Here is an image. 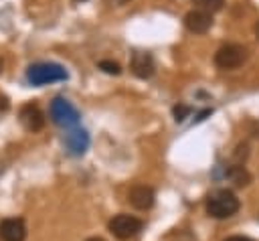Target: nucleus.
<instances>
[{
  "label": "nucleus",
  "instance_id": "obj_1",
  "mask_svg": "<svg viewBox=\"0 0 259 241\" xmlns=\"http://www.w3.org/2000/svg\"><path fill=\"white\" fill-rule=\"evenodd\" d=\"M204 209H206V215L212 217V219H229V217L239 213L241 203H239V198L233 190L217 188L206 196Z\"/></svg>",
  "mask_w": 259,
  "mask_h": 241
},
{
  "label": "nucleus",
  "instance_id": "obj_2",
  "mask_svg": "<svg viewBox=\"0 0 259 241\" xmlns=\"http://www.w3.org/2000/svg\"><path fill=\"white\" fill-rule=\"evenodd\" d=\"M69 73L59 63H34L26 69V81L34 87H42L57 81H67Z\"/></svg>",
  "mask_w": 259,
  "mask_h": 241
},
{
  "label": "nucleus",
  "instance_id": "obj_3",
  "mask_svg": "<svg viewBox=\"0 0 259 241\" xmlns=\"http://www.w3.org/2000/svg\"><path fill=\"white\" fill-rule=\"evenodd\" d=\"M49 115H51V119H53L59 128H65V130L77 128V124H79V119H81L77 107H75L69 99H65V97H55V99L51 101Z\"/></svg>",
  "mask_w": 259,
  "mask_h": 241
},
{
  "label": "nucleus",
  "instance_id": "obj_4",
  "mask_svg": "<svg viewBox=\"0 0 259 241\" xmlns=\"http://www.w3.org/2000/svg\"><path fill=\"white\" fill-rule=\"evenodd\" d=\"M249 53L243 45H237V43H229V45H223L217 53H214V65L223 71H231V69H237L241 67L245 61H247Z\"/></svg>",
  "mask_w": 259,
  "mask_h": 241
},
{
  "label": "nucleus",
  "instance_id": "obj_5",
  "mask_svg": "<svg viewBox=\"0 0 259 241\" xmlns=\"http://www.w3.org/2000/svg\"><path fill=\"white\" fill-rule=\"evenodd\" d=\"M107 229L113 237L117 239H130V237H136L142 229H144V221L134 217V215H127V213H119L115 215L113 219H109L107 223Z\"/></svg>",
  "mask_w": 259,
  "mask_h": 241
},
{
  "label": "nucleus",
  "instance_id": "obj_6",
  "mask_svg": "<svg viewBox=\"0 0 259 241\" xmlns=\"http://www.w3.org/2000/svg\"><path fill=\"white\" fill-rule=\"evenodd\" d=\"M26 223L22 217H6L0 221V241H24Z\"/></svg>",
  "mask_w": 259,
  "mask_h": 241
},
{
  "label": "nucleus",
  "instance_id": "obj_7",
  "mask_svg": "<svg viewBox=\"0 0 259 241\" xmlns=\"http://www.w3.org/2000/svg\"><path fill=\"white\" fill-rule=\"evenodd\" d=\"M18 119L28 132H38L45 128V113L36 103H24L18 111Z\"/></svg>",
  "mask_w": 259,
  "mask_h": 241
},
{
  "label": "nucleus",
  "instance_id": "obj_8",
  "mask_svg": "<svg viewBox=\"0 0 259 241\" xmlns=\"http://www.w3.org/2000/svg\"><path fill=\"white\" fill-rule=\"evenodd\" d=\"M127 200H130V205H132L134 209H138V211H148V209L154 207L156 192H154V188L148 186V184H136V186L130 188Z\"/></svg>",
  "mask_w": 259,
  "mask_h": 241
},
{
  "label": "nucleus",
  "instance_id": "obj_9",
  "mask_svg": "<svg viewBox=\"0 0 259 241\" xmlns=\"http://www.w3.org/2000/svg\"><path fill=\"white\" fill-rule=\"evenodd\" d=\"M89 142H91L89 134L81 128L67 130V134H65V148L71 156H83L89 148Z\"/></svg>",
  "mask_w": 259,
  "mask_h": 241
},
{
  "label": "nucleus",
  "instance_id": "obj_10",
  "mask_svg": "<svg viewBox=\"0 0 259 241\" xmlns=\"http://www.w3.org/2000/svg\"><path fill=\"white\" fill-rule=\"evenodd\" d=\"M130 69L136 77L140 79H150L156 71V63H154V57L146 51H136L132 53V63H130Z\"/></svg>",
  "mask_w": 259,
  "mask_h": 241
},
{
  "label": "nucleus",
  "instance_id": "obj_11",
  "mask_svg": "<svg viewBox=\"0 0 259 241\" xmlns=\"http://www.w3.org/2000/svg\"><path fill=\"white\" fill-rule=\"evenodd\" d=\"M184 26H186L190 32H194V34H204V32L212 26V14L194 8V10L186 12V16H184Z\"/></svg>",
  "mask_w": 259,
  "mask_h": 241
},
{
  "label": "nucleus",
  "instance_id": "obj_12",
  "mask_svg": "<svg viewBox=\"0 0 259 241\" xmlns=\"http://www.w3.org/2000/svg\"><path fill=\"white\" fill-rule=\"evenodd\" d=\"M227 176L237 184V186H247L249 182H251V176H249V172L245 170V166H241V164H237V166H231L229 170H227Z\"/></svg>",
  "mask_w": 259,
  "mask_h": 241
},
{
  "label": "nucleus",
  "instance_id": "obj_13",
  "mask_svg": "<svg viewBox=\"0 0 259 241\" xmlns=\"http://www.w3.org/2000/svg\"><path fill=\"white\" fill-rule=\"evenodd\" d=\"M192 4L198 10H204V12L212 14V12H219L225 6V0H192Z\"/></svg>",
  "mask_w": 259,
  "mask_h": 241
},
{
  "label": "nucleus",
  "instance_id": "obj_14",
  "mask_svg": "<svg viewBox=\"0 0 259 241\" xmlns=\"http://www.w3.org/2000/svg\"><path fill=\"white\" fill-rule=\"evenodd\" d=\"M99 69H101L103 73H107V75H119V73H121V67H119V63H115V61H109V59H103V61H99Z\"/></svg>",
  "mask_w": 259,
  "mask_h": 241
},
{
  "label": "nucleus",
  "instance_id": "obj_15",
  "mask_svg": "<svg viewBox=\"0 0 259 241\" xmlns=\"http://www.w3.org/2000/svg\"><path fill=\"white\" fill-rule=\"evenodd\" d=\"M190 111H192V107H190V105H182V103H180V105H176V107L172 109V113H174V119H176V122H184V119L190 115Z\"/></svg>",
  "mask_w": 259,
  "mask_h": 241
},
{
  "label": "nucleus",
  "instance_id": "obj_16",
  "mask_svg": "<svg viewBox=\"0 0 259 241\" xmlns=\"http://www.w3.org/2000/svg\"><path fill=\"white\" fill-rule=\"evenodd\" d=\"M8 109H10V99H8L6 95H2V93H0V117H2Z\"/></svg>",
  "mask_w": 259,
  "mask_h": 241
},
{
  "label": "nucleus",
  "instance_id": "obj_17",
  "mask_svg": "<svg viewBox=\"0 0 259 241\" xmlns=\"http://www.w3.org/2000/svg\"><path fill=\"white\" fill-rule=\"evenodd\" d=\"M225 241H255L251 237H245V235H233V237H227Z\"/></svg>",
  "mask_w": 259,
  "mask_h": 241
},
{
  "label": "nucleus",
  "instance_id": "obj_18",
  "mask_svg": "<svg viewBox=\"0 0 259 241\" xmlns=\"http://www.w3.org/2000/svg\"><path fill=\"white\" fill-rule=\"evenodd\" d=\"M111 2H113V4H115V6H121V4H127V2H130V0H111Z\"/></svg>",
  "mask_w": 259,
  "mask_h": 241
},
{
  "label": "nucleus",
  "instance_id": "obj_19",
  "mask_svg": "<svg viewBox=\"0 0 259 241\" xmlns=\"http://www.w3.org/2000/svg\"><path fill=\"white\" fill-rule=\"evenodd\" d=\"M255 36H257V38H259V20H257V22H255Z\"/></svg>",
  "mask_w": 259,
  "mask_h": 241
},
{
  "label": "nucleus",
  "instance_id": "obj_20",
  "mask_svg": "<svg viewBox=\"0 0 259 241\" xmlns=\"http://www.w3.org/2000/svg\"><path fill=\"white\" fill-rule=\"evenodd\" d=\"M87 241H105V239H101V237H89Z\"/></svg>",
  "mask_w": 259,
  "mask_h": 241
},
{
  "label": "nucleus",
  "instance_id": "obj_21",
  "mask_svg": "<svg viewBox=\"0 0 259 241\" xmlns=\"http://www.w3.org/2000/svg\"><path fill=\"white\" fill-rule=\"evenodd\" d=\"M0 73H2V61H0Z\"/></svg>",
  "mask_w": 259,
  "mask_h": 241
},
{
  "label": "nucleus",
  "instance_id": "obj_22",
  "mask_svg": "<svg viewBox=\"0 0 259 241\" xmlns=\"http://www.w3.org/2000/svg\"><path fill=\"white\" fill-rule=\"evenodd\" d=\"M77 2H85V0H77Z\"/></svg>",
  "mask_w": 259,
  "mask_h": 241
}]
</instances>
